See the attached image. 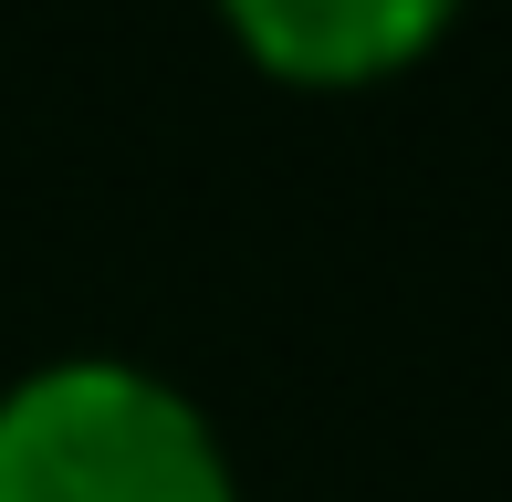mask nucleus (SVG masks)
Instances as JSON below:
<instances>
[{"label": "nucleus", "mask_w": 512, "mask_h": 502, "mask_svg": "<svg viewBox=\"0 0 512 502\" xmlns=\"http://www.w3.org/2000/svg\"><path fill=\"white\" fill-rule=\"evenodd\" d=\"M0 502H241V461L178 377L42 356L0 387Z\"/></svg>", "instance_id": "obj_1"}, {"label": "nucleus", "mask_w": 512, "mask_h": 502, "mask_svg": "<svg viewBox=\"0 0 512 502\" xmlns=\"http://www.w3.org/2000/svg\"><path fill=\"white\" fill-rule=\"evenodd\" d=\"M230 53L283 95H377L471 21V0H209Z\"/></svg>", "instance_id": "obj_2"}]
</instances>
